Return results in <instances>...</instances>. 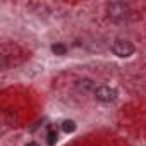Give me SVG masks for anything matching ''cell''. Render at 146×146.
<instances>
[{
    "mask_svg": "<svg viewBox=\"0 0 146 146\" xmlns=\"http://www.w3.org/2000/svg\"><path fill=\"white\" fill-rule=\"evenodd\" d=\"M62 129H64V132H74L76 131V122L74 120H64Z\"/></svg>",
    "mask_w": 146,
    "mask_h": 146,
    "instance_id": "277c9868",
    "label": "cell"
},
{
    "mask_svg": "<svg viewBox=\"0 0 146 146\" xmlns=\"http://www.w3.org/2000/svg\"><path fill=\"white\" fill-rule=\"evenodd\" d=\"M95 96H96V100L108 103V102H113V100L117 98V91H115L113 88L103 84V86H98V88L95 90Z\"/></svg>",
    "mask_w": 146,
    "mask_h": 146,
    "instance_id": "3957f363",
    "label": "cell"
},
{
    "mask_svg": "<svg viewBox=\"0 0 146 146\" xmlns=\"http://www.w3.org/2000/svg\"><path fill=\"white\" fill-rule=\"evenodd\" d=\"M55 143H57V131L50 129V132H48V146H53Z\"/></svg>",
    "mask_w": 146,
    "mask_h": 146,
    "instance_id": "8992f818",
    "label": "cell"
},
{
    "mask_svg": "<svg viewBox=\"0 0 146 146\" xmlns=\"http://www.w3.org/2000/svg\"><path fill=\"white\" fill-rule=\"evenodd\" d=\"M107 11H108V16L115 21H122L129 16V5L124 2H112L107 7Z\"/></svg>",
    "mask_w": 146,
    "mask_h": 146,
    "instance_id": "7a4b0ae2",
    "label": "cell"
},
{
    "mask_svg": "<svg viewBox=\"0 0 146 146\" xmlns=\"http://www.w3.org/2000/svg\"><path fill=\"white\" fill-rule=\"evenodd\" d=\"M134 45L131 43V41H127V40H115L113 41V45H112V52L117 55V57H120V58H125V57H131L132 53H134Z\"/></svg>",
    "mask_w": 146,
    "mask_h": 146,
    "instance_id": "6da1fadb",
    "label": "cell"
},
{
    "mask_svg": "<svg viewBox=\"0 0 146 146\" xmlns=\"http://www.w3.org/2000/svg\"><path fill=\"white\" fill-rule=\"evenodd\" d=\"M26 146H38V144H36V143H28Z\"/></svg>",
    "mask_w": 146,
    "mask_h": 146,
    "instance_id": "52a82bcc",
    "label": "cell"
},
{
    "mask_svg": "<svg viewBox=\"0 0 146 146\" xmlns=\"http://www.w3.org/2000/svg\"><path fill=\"white\" fill-rule=\"evenodd\" d=\"M52 52H53L55 55H65L67 48H65L62 43H57V45H53V46H52Z\"/></svg>",
    "mask_w": 146,
    "mask_h": 146,
    "instance_id": "5b68a950",
    "label": "cell"
}]
</instances>
